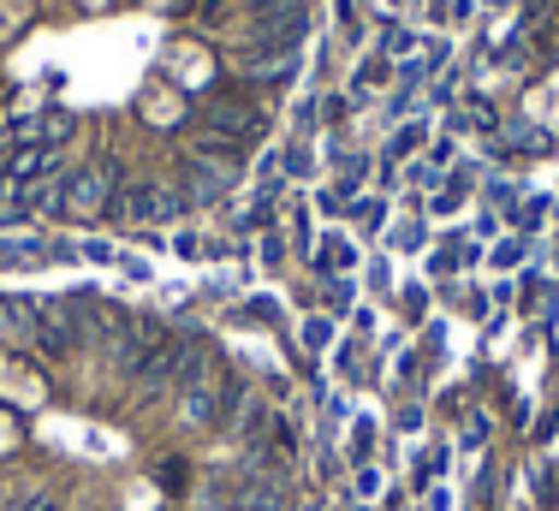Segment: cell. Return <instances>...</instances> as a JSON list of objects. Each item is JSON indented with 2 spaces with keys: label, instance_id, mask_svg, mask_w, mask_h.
Instances as JSON below:
<instances>
[{
  "label": "cell",
  "instance_id": "1",
  "mask_svg": "<svg viewBox=\"0 0 559 511\" xmlns=\"http://www.w3.org/2000/svg\"><path fill=\"white\" fill-rule=\"evenodd\" d=\"M441 464H447V452H417V459H411V470H417V488H429Z\"/></svg>",
  "mask_w": 559,
  "mask_h": 511
},
{
  "label": "cell",
  "instance_id": "2",
  "mask_svg": "<svg viewBox=\"0 0 559 511\" xmlns=\"http://www.w3.org/2000/svg\"><path fill=\"white\" fill-rule=\"evenodd\" d=\"M322 268H334V274H345V268H352V245H345V238H334V245H322Z\"/></svg>",
  "mask_w": 559,
  "mask_h": 511
},
{
  "label": "cell",
  "instance_id": "3",
  "mask_svg": "<svg viewBox=\"0 0 559 511\" xmlns=\"http://www.w3.org/2000/svg\"><path fill=\"white\" fill-rule=\"evenodd\" d=\"M328 333H334V321H322V316H310V321H304V345H310V352H322V345H328Z\"/></svg>",
  "mask_w": 559,
  "mask_h": 511
},
{
  "label": "cell",
  "instance_id": "4",
  "mask_svg": "<svg viewBox=\"0 0 559 511\" xmlns=\"http://www.w3.org/2000/svg\"><path fill=\"white\" fill-rule=\"evenodd\" d=\"M357 494H381V470H376V464L357 470Z\"/></svg>",
  "mask_w": 559,
  "mask_h": 511
},
{
  "label": "cell",
  "instance_id": "5",
  "mask_svg": "<svg viewBox=\"0 0 559 511\" xmlns=\"http://www.w3.org/2000/svg\"><path fill=\"white\" fill-rule=\"evenodd\" d=\"M417 143H423V126H411V131H399V138H393V155H405V150H417Z\"/></svg>",
  "mask_w": 559,
  "mask_h": 511
},
{
  "label": "cell",
  "instance_id": "6",
  "mask_svg": "<svg viewBox=\"0 0 559 511\" xmlns=\"http://www.w3.org/2000/svg\"><path fill=\"white\" fill-rule=\"evenodd\" d=\"M495 262H500V268H512V262H524V238H518V245H500V250H495Z\"/></svg>",
  "mask_w": 559,
  "mask_h": 511
},
{
  "label": "cell",
  "instance_id": "7",
  "mask_svg": "<svg viewBox=\"0 0 559 511\" xmlns=\"http://www.w3.org/2000/svg\"><path fill=\"white\" fill-rule=\"evenodd\" d=\"M84 255H90V262H114V245H102V238H96V245H84Z\"/></svg>",
  "mask_w": 559,
  "mask_h": 511
},
{
  "label": "cell",
  "instance_id": "8",
  "mask_svg": "<svg viewBox=\"0 0 559 511\" xmlns=\"http://www.w3.org/2000/svg\"><path fill=\"white\" fill-rule=\"evenodd\" d=\"M423 511H452V494H447V488H435V494H429V506H423Z\"/></svg>",
  "mask_w": 559,
  "mask_h": 511
}]
</instances>
